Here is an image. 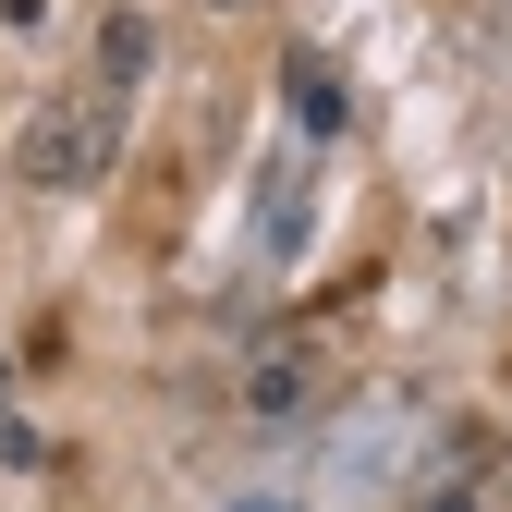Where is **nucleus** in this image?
<instances>
[{
	"instance_id": "obj_1",
	"label": "nucleus",
	"mask_w": 512,
	"mask_h": 512,
	"mask_svg": "<svg viewBox=\"0 0 512 512\" xmlns=\"http://www.w3.org/2000/svg\"><path fill=\"white\" fill-rule=\"evenodd\" d=\"M110 159H122V98L98 74L61 86V98H37L25 135H13V171L37 183V196H86V183H110Z\"/></svg>"
},
{
	"instance_id": "obj_2",
	"label": "nucleus",
	"mask_w": 512,
	"mask_h": 512,
	"mask_svg": "<svg viewBox=\"0 0 512 512\" xmlns=\"http://www.w3.org/2000/svg\"><path fill=\"white\" fill-rule=\"evenodd\" d=\"M147 61H159V25H147V13H110V25H98V86H110V98H135Z\"/></svg>"
},
{
	"instance_id": "obj_3",
	"label": "nucleus",
	"mask_w": 512,
	"mask_h": 512,
	"mask_svg": "<svg viewBox=\"0 0 512 512\" xmlns=\"http://www.w3.org/2000/svg\"><path fill=\"white\" fill-rule=\"evenodd\" d=\"M281 98H293L305 135H342V74H330L317 49H293V61H281Z\"/></svg>"
},
{
	"instance_id": "obj_4",
	"label": "nucleus",
	"mask_w": 512,
	"mask_h": 512,
	"mask_svg": "<svg viewBox=\"0 0 512 512\" xmlns=\"http://www.w3.org/2000/svg\"><path fill=\"white\" fill-rule=\"evenodd\" d=\"M0 25H13V37H37V25H49V0H0Z\"/></svg>"
},
{
	"instance_id": "obj_5",
	"label": "nucleus",
	"mask_w": 512,
	"mask_h": 512,
	"mask_svg": "<svg viewBox=\"0 0 512 512\" xmlns=\"http://www.w3.org/2000/svg\"><path fill=\"white\" fill-rule=\"evenodd\" d=\"M244 512H293V500H244Z\"/></svg>"
}]
</instances>
